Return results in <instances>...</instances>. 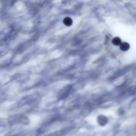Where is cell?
<instances>
[{"instance_id":"cell-1","label":"cell","mask_w":136,"mask_h":136,"mask_svg":"<svg viewBox=\"0 0 136 136\" xmlns=\"http://www.w3.org/2000/svg\"><path fill=\"white\" fill-rule=\"evenodd\" d=\"M72 87L73 86L71 85H69L65 86L62 90L59 95V99H63L67 97L70 94Z\"/></svg>"},{"instance_id":"cell-2","label":"cell","mask_w":136,"mask_h":136,"mask_svg":"<svg viewBox=\"0 0 136 136\" xmlns=\"http://www.w3.org/2000/svg\"><path fill=\"white\" fill-rule=\"evenodd\" d=\"M97 121L99 125L101 127H103L107 124L108 122V119L106 116L100 115L98 116Z\"/></svg>"},{"instance_id":"cell-3","label":"cell","mask_w":136,"mask_h":136,"mask_svg":"<svg viewBox=\"0 0 136 136\" xmlns=\"http://www.w3.org/2000/svg\"><path fill=\"white\" fill-rule=\"evenodd\" d=\"M91 109V107L90 104L89 103H86L84 105L82 113L83 115H85L86 113V114H87L90 112Z\"/></svg>"},{"instance_id":"cell-4","label":"cell","mask_w":136,"mask_h":136,"mask_svg":"<svg viewBox=\"0 0 136 136\" xmlns=\"http://www.w3.org/2000/svg\"><path fill=\"white\" fill-rule=\"evenodd\" d=\"M119 46L120 50L124 52L126 51L129 50L130 47V44L126 42H122Z\"/></svg>"},{"instance_id":"cell-5","label":"cell","mask_w":136,"mask_h":136,"mask_svg":"<svg viewBox=\"0 0 136 136\" xmlns=\"http://www.w3.org/2000/svg\"><path fill=\"white\" fill-rule=\"evenodd\" d=\"M112 42L113 45L120 46L122 43V42L121 39L119 37L116 36L112 39Z\"/></svg>"},{"instance_id":"cell-6","label":"cell","mask_w":136,"mask_h":136,"mask_svg":"<svg viewBox=\"0 0 136 136\" xmlns=\"http://www.w3.org/2000/svg\"><path fill=\"white\" fill-rule=\"evenodd\" d=\"M63 23L66 26H70L72 25L73 24L72 20L70 17H66L64 19Z\"/></svg>"},{"instance_id":"cell-7","label":"cell","mask_w":136,"mask_h":136,"mask_svg":"<svg viewBox=\"0 0 136 136\" xmlns=\"http://www.w3.org/2000/svg\"><path fill=\"white\" fill-rule=\"evenodd\" d=\"M20 121L21 122L25 125H28L29 124V121L28 117L25 115H23L21 117Z\"/></svg>"}]
</instances>
